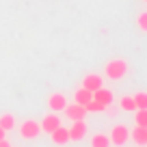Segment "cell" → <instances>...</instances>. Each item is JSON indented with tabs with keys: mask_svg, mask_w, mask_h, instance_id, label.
<instances>
[{
	"mask_svg": "<svg viewBox=\"0 0 147 147\" xmlns=\"http://www.w3.org/2000/svg\"><path fill=\"white\" fill-rule=\"evenodd\" d=\"M104 74H106V78H110V80H121L128 74V63L123 59H113L106 63Z\"/></svg>",
	"mask_w": 147,
	"mask_h": 147,
	"instance_id": "1",
	"label": "cell"
},
{
	"mask_svg": "<svg viewBox=\"0 0 147 147\" xmlns=\"http://www.w3.org/2000/svg\"><path fill=\"white\" fill-rule=\"evenodd\" d=\"M110 145H115V147H121V145H125L128 143V138H130V130H128V125H123V123H117L115 128L110 130Z\"/></svg>",
	"mask_w": 147,
	"mask_h": 147,
	"instance_id": "2",
	"label": "cell"
},
{
	"mask_svg": "<svg viewBox=\"0 0 147 147\" xmlns=\"http://www.w3.org/2000/svg\"><path fill=\"white\" fill-rule=\"evenodd\" d=\"M20 134H22V138H26V141L37 138L41 134V125L37 123V121H32V119H26L22 125H20Z\"/></svg>",
	"mask_w": 147,
	"mask_h": 147,
	"instance_id": "3",
	"label": "cell"
},
{
	"mask_svg": "<svg viewBox=\"0 0 147 147\" xmlns=\"http://www.w3.org/2000/svg\"><path fill=\"white\" fill-rule=\"evenodd\" d=\"M84 136H87V123L84 119H76L69 128V141H82Z\"/></svg>",
	"mask_w": 147,
	"mask_h": 147,
	"instance_id": "4",
	"label": "cell"
},
{
	"mask_svg": "<svg viewBox=\"0 0 147 147\" xmlns=\"http://www.w3.org/2000/svg\"><path fill=\"white\" fill-rule=\"evenodd\" d=\"M65 115L69 117L71 121H76V119H84V115H87V108H84L82 104H67L65 106Z\"/></svg>",
	"mask_w": 147,
	"mask_h": 147,
	"instance_id": "5",
	"label": "cell"
},
{
	"mask_svg": "<svg viewBox=\"0 0 147 147\" xmlns=\"http://www.w3.org/2000/svg\"><path fill=\"white\" fill-rule=\"evenodd\" d=\"M48 106H50V110L59 113V110H65V106H67V100H65L63 93H52V95L48 97Z\"/></svg>",
	"mask_w": 147,
	"mask_h": 147,
	"instance_id": "6",
	"label": "cell"
},
{
	"mask_svg": "<svg viewBox=\"0 0 147 147\" xmlns=\"http://www.w3.org/2000/svg\"><path fill=\"white\" fill-rule=\"evenodd\" d=\"M50 136H52V143L54 145H67L69 143V128H56V130H52L50 132Z\"/></svg>",
	"mask_w": 147,
	"mask_h": 147,
	"instance_id": "7",
	"label": "cell"
},
{
	"mask_svg": "<svg viewBox=\"0 0 147 147\" xmlns=\"http://www.w3.org/2000/svg\"><path fill=\"white\" fill-rule=\"evenodd\" d=\"M39 125H41V132H48V134H50L52 130H56V128L61 125V119H59V115H54V113H52V115H46V117H43Z\"/></svg>",
	"mask_w": 147,
	"mask_h": 147,
	"instance_id": "8",
	"label": "cell"
},
{
	"mask_svg": "<svg viewBox=\"0 0 147 147\" xmlns=\"http://www.w3.org/2000/svg\"><path fill=\"white\" fill-rule=\"evenodd\" d=\"M93 100L100 102V104H104V106H110V104H113V91L100 87V89H95V91H93Z\"/></svg>",
	"mask_w": 147,
	"mask_h": 147,
	"instance_id": "9",
	"label": "cell"
},
{
	"mask_svg": "<svg viewBox=\"0 0 147 147\" xmlns=\"http://www.w3.org/2000/svg\"><path fill=\"white\" fill-rule=\"evenodd\" d=\"M82 87L89 89V91L93 93L95 89L102 87V76H97V74H87V76H84V80H82Z\"/></svg>",
	"mask_w": 147,
	"mask_h": 147,
	"instance_id": "10",
	"label": "cell"
},
{
	"mask_svg": "<svg viewBox=\"0 0 147 147\" xmlns=\"http://www.w3.org/2000/svg\"><path fill=\"white\" fill-rule=\"evenodd\" d=\"M130 136L134 138L136 145H147V128H145V125H136V128L132 130Z\"/></svg>",
	"mask_w": 147,
	"mask_h": 147,
	"instance_id": "11",
	"label": "cell"
},
{
	"mask_svg": "<svg viewBox=\"0 0 147 147\" xmlns=\"http://www.w3.org/2000/svg\"><path fill=\"white\" fill-rule=\"evenodd\" d=\"M74 100H76V104H82V106H87L89 102L93 100V93L89 91V89H84V87H82V89H78V91L74 93Z\"/></svg>",
	"mask_w": 147,
	"mask_h": 147,
	"instance_id": "12",
	"label": "cell"
},
{
	"mask_svg": "<svg viewBox=\"0 0 147 147\" xmlns=\"http://www.w3.org/2000/svg\"><path fill=\"white\" fill-rule=\"evenodd\" d=\"M91 147H110V138L106 134H95L91 136Z\"/></svg>",
	"mask_w": 147,
	"mask_h": 147,
	"instance_id": "13",
	"label": "cell"
},
{
	"mask_svg": "<svg viewBox=\"0 0 147 147\" xmlns=\"http://www.w3.org/2000/svg\"><path fill=\"white\" fill-rule=\"evenodd\" d=\"M0 128L5 130V132L13 130L15 128V117L13 115H2V117H0Z\"/></svg>",
	"mask_w": 147,
	"mask_h": 147,
	"instance_id": "14",
	"label": "cell"
},
{
	"mask_svg": "<svg viewBox=\"0 0 147 147\" xmlns=\"http://www.w3.org/2000/svg\"><path fill=\"white\" fill-rule=\"evenodd\" d=\"M134 121H136V125H145L147 128V108H136L134 110Z\"/></svg>",
	"mask_w": 147,
	"mask_h": 147,
	"instance_id": "15",
	"label": "cell"
},
{
	"mask_svg": "<svg viewBox=\"0 0 147 147\" xmlns=\"http://www.w3.org/2000/svg\"><path fill=\"white\" fill-rule=\"evenodd\" d=\"M119 106H121V110H128V113L136 110V104H134V97H121Z\"/></svg>",
	"mask_w": 147,
	"mask_h": 147,
	"instance_id": "16",
	"label": "cell"
},
{
	"mask_svg": "<svg viewBox=\"0 0 147 147\" xmlns=\"http://www.w3.org/2000/svg\"><path fill=\"white\" fill-rule=\"evenodd\" d=\"M134 104H136V108H147V93L138 91L136 95H134Z\"/></svg>",
	"mask_w": 147,
	"mask_h": 147,
	"instance_id": "17",
	"label": "cell"
},
{
	"mask_svg": "<svg viewBox=\"0 0 147 147\" xmlns=\"http://www.w3.org/2000/svg\"><path fill=\"white\" fill-rule=\"evenodd\" d=\"M84 108H87V113H102V110H106V106L100 104V102H95V100H91Z\"/></svg>",
	"mask_w": 147,
	"mask_h": 147,
	"instance_id": "18",
	"label": "cell"
},
{
	"mask_svg": "<svg viewBox=\"0 0 147 147\" xmlns=\"http://www.w3.org/2000/svg\"><path fill=\"white\" fill-rule=\"evenodd\" d=\"M136 24H138V28H141L143 32H147V11L138 13V18H136Z\"/></svg>",
	"mask_w": 147,
	"mask_h": 147,
	"instance_id": "19",
	"label": "cell"
},
{
	"mask_svg": "<svg viewBox=\"0 0 147 147\" xmlns=\"http://www.w3.org/2000/svg\"><path fill=\"white\" fill-rule=\"evenodd\" d=\"M0 147H11V143L7 138H0Z\"/></svg>",
	"mask_w": 147,
	"mask_h": 147,
	"instance_id": "20",
	"label": "cell"
},
{
	"mask_svg": "<svg viewBox=\"0 0 147 147\" xmlns=\"http://www.w3.org/2000/svg\"><path fill=\"white\" fill-rule=\"evenodd\" d=\"M5 134H7V132H5L2 128H0V138H5Z\"/></svg>",
	"mask_w": 147,
	"mask_h": 147,
	"instance_id": "21",
	"label": "cell"
},
{
	"mask_svg": "<svg viewBox=\"0 0 147 147\" xmlns=\"http://www.w3.org/2000/svg\"><path fill=\"white\" fill-rule=\"evenodd\" d=\"M145 2H147V0H145Z\"/></svg>",
	"mask_w": 147,
	"mask_h": 147,
	"instance_id": "22",
	"label": "cell"
}]
</instances>
